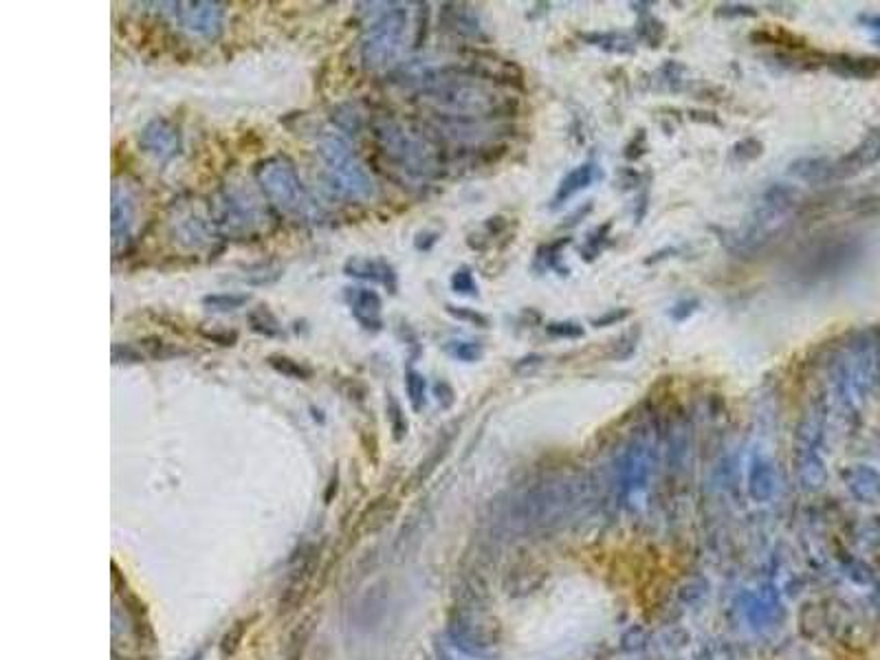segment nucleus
<instances>
[{
	"mask_svg": "<svg viewBox=\"0 0 880 660\" xmlns=\"http://www.w3.org/2000/svg\"><path fill=\"white\" fill-rule=\"evenodd\" d=\"M610 229H612V225L610 223L599 225L596 229H592V234L586 238V244H583V249H581V260L592 262V260H596L601 253H604L605 243L610 240Z\"/></svg>",
	"mask_w": 880,
	"mask_h": 660,
	"instance_id": "473e14b6",
	"label": "nucleus"
},
{
	"mask_svg": "<svg viewBox=\"0 0 880 660\" xmlns=\"http://www.w3.org/2000/svg\"><path fill=\"white\" fill-rule=\"evenodd\" d=\"M823 429H826V403L819 399L805 408L795 432L796 478L808 491H819L828 480L826 463L821 458Z\"/></svg>",
	"mask_w": 880,
	"mask_h": 660,
	"instance_id": "6e6552de",
	"label": "nucleus"
},
{
	"mask_svg": "<svg viewBox=\"0 0 880 660\" xmlns=\"http://www.w3.org/2000/svg\"><path fill=\"white\" fill-rule=\"evenodd\" d=\"M317 152L324 161V177L332 194L346 201H370L377 194V183L370 177L350 143L335 132H324L317 141Z\"/></svg>",
	"mask_w": 880,
	"mask_h": 660,
	"instance_id": "20e7f679",
	"label": "nucleus"
},
{
	"mask_svg": "<svg viewBox=\"0 0 880 660\" xmlns=\"http://www.w3.org/2000/svg\"><path fill=\"white\" fill-rule=\"evenodd\" d=\"M876 163H880V128L869 132L854 150L847 152L836 163H832V179L854 177V174L863 172L865 168Z\"/></svg>",
	"mask_w": 880,
	"mask_h": 660,
	"instance_id": "ddd939ff",
	"label": "nucleus"
},
{
	"mask_svg": "<svg viewBox=\"0 0 880 660\" xmlns=\"http://www.w3.org/2000/svg\"><path fill=\"white\" fill-rule=\"evenodd\" d=\"M282 274H284V271H282V266L260 265V266H253V269L247 271V275H244V282L253 284V286H267V284L277 282V280L282 278Z\"/></svg>",
	"mask_w": 880,
	"mask_h": 660,
	"instance_id": "e433bc0d",
	"label": "nucleus"
},
{
	"mask_svg": "<svg viewBox=\"0 0 880 660\" xmlns=\"http://www.w3.org/2000/svg\"><path fill=\"white\" fill-rule=\"evenodd\" d=\"M346 302H348L352 317L364 326L365 330L383 329V299L372 289H346Z\"/></svg>",
	"mask_w": 880,
	"mask_h": 660,
	"instance_id": "4468645a",
	"label": "nucleus"
},
{
	"mask_svg": "<svg viewBox=\"0 0 880 660\" xmlns=\"http://www.w3.org/2000/svg\"><path fill=\"white\" fill-rule=\"evenodd\" d=\"M698 306H700V302H698L696 298H684V299H680V302H676L674 306H671L669 317L674 322H684V320H689V317H692L693 313L698 311Z\"/></svg>",
	"mask_w": 880,
	"mask_h": 660,
	"instance_id": "a18cd8bd",
	"label": "nucleus"
},
{
	"mask_svg": "<svg viewBox=\"0 0 880 660\" xmlns=\"http://www.w3.org/2000/svg\"><path fill=\"white\" fill-rule=\"evenodd\" d=\"M388 418H390L392 423L395 438L396 441H401V438L407 433V421H405V414H403L401 403L395 399V394H388Z\"/></svg>",
	"mask_w": 880,
	"mask_h": 660,
	"instance_id": "37998d69",
	"label": "nucleus"
},
{
	"mask_svg": "<svg viewBox=\"0 0 880 660\" xmlns=\"http://www.w3.org/2000/svg\"><path fill=\"white\" fill-rule=\"evenodd\" d=\"M374 139L381 147L383 156L407 177L429 181L443 172L444 163L440 143L429 132L420 131L419 126L383 117L374 122Z\"/></svg>",
	"mask_w": 880,
	"mask_h": 660,
	"instance_id": "7ed1b4c3",
	"label": "nucleus"
},
{
	"mask_svg": "<svg viewBox=\"0 0 880 660\" xmlns=\"http://www.w3.org/2000/svg\"><path fill=\"white\" fill-rule=\"evenodd\" d=\"M579 38L590 47L605 51V53L629 55L636 49L634 40L629 36L619 34V31H592V34H579Z\"/></svg>",
	"mask_w": 880,
	"mask_h": 660,
	"instance_id": "5701e85b",
	"label": "nucleus"
},
{
	"mask_svg": "<svg viewBox=\"0 0 880 660\" xmlns=\"http://www.w3.org/2000/svg\"><path fill=\"white\" fill-rule=\"evenodd\" d=\"M571 244V238H559L553 240V243H546L537 249L535 253V269L537 271H559V274H566V269L562 266V253L564 249Z\"/></svg>",
	"mask_w": 880,
	"mask_h": 660,
	"instance_id": "a878e982",
	"label": "nucleus"
},
{
	"mask_svg": "<svg viewBox=\"0 0 880 660\" xmlns=\"http://www.w3.org/2000/svg\"><path fill=\"white\" fill-rule=\"evenodd\" d=\"M440 27L443 31H449L453 36H460V38H484L483 34V25H480V18L469 4H458V3H447L443 4V12H440Z\"/></svg>",
	"mask_w": 880,
	"mask_h": 660,
	"instance_id": "2eb2a0df",
	"label": "nucleus"
},
{
	"mask_svg": "<svg viewBox=\"0 0 880 660\" xmlns=\"http://www.w3.org/2000/svg\"><path fill=\"white\" fill-rule=\"evenodd\" d=\"M799 203V189L790 183H775L764 192L762 201L740 227L724 229L720 234V243L738 258L755 256L784 229Z\"/></svg>",
	"mask_w": 880,
	"mask_h": 660,
	"instance_id": "f03ea898",
	"label": "nucleus"
},
{
	"mask_svg": "<svg viewBox=\"0 0 880 660\" xmlns=\"http://www.w3.org/2000/svg\"><path fill=\"white\" fill-rule=\"evenodd\" d=\"M405 392L407 399H410V405L414 412H423L425 403H428V381L420 375L419 370L410 368L405 372Z\"/></svg>",
	"mask_w": 880,
	"mask_h": 660,
	"instance_id": "7c9ffc66",
	"label": "nucleus"
},
{
	"mask_svg": "<svg viewBox=\"0 0 880 660\" xmlns=\"http://www.w3.org/2000/svg\"><path fill=\"white\" fill-rule=\"evenodd\" d=\"M344 274L348 278L356 280H372V282H381L383 286H388L392 295L396 293L398 289V278L396 271L390 262L386 260H370V258H350L344 265Z\"/></svg>",
	"mask_w": 880,
	"mask_h": 660,
	"instance_id": "6ab92c4d",
	"label": "nucleus"
},
{
	"mask_svg": "<svg viewBox=\"0 0 880 660\" xmlns=\"http://www.w3.org/2000/svg\"><path fill=\"white\" fill-rule=\"evenodd\" d=\"M410 12L403 3H381L361 36V60L365 68H383L396 60L405 40Z\"/></svg>",
	"mask_w": 880,
	"mask_h": 660,
	"instance_id": "0eeeda50",
	"label": "nucleus"
},
{
	"mask_svg": "<svg viewBox=\"0 0 880 660\" xmlns=\"http://www.w3.org/2000/svg\"><path fill=\"white\" fill-rule=\"evenodd\" d=\"M847 487L863 500H874L880 491L878 475L869 469H852L847 473Z\"/></svg>",
	"mask_w": 880,
	"mask_h": 660,
	"instance_id": "c85d7f7f",
	"label": "nucleus"
},
{
	"mask_svg": "<svg viewBox=\"0 0 880 660\" xmlns=\"http://www.w3.org/2000/svg\"><path fill=\"white\" fill-rule=\"evenodd\" d=\"M452 438H453V432H449L447 436H443V441H438V445L434 447V451L429 454V458L425 460V463H420V469H419V473H416V480H425L429 473L434 472V467H436L440 460H443V456L449 451Z\"/></svg>",
	"mask_w": 880,
	"mask_h": 660,
	"instance_id": "ea45409f",
	"label": "nucleus"
},
{
	"mask_svg": "<svg viewBox=\"0 0 880 660\" xmlns=\"http://www.w3.org/2000/svg\"><path fill=\"white\" fill-rule=\"evenodd\" d=\"M113 247L115 251L119 244L131 238L134 225V198L126 186L113 187Z\"/></svg>",
	"mask_w": 880,
	"mask_h": 660,
	"instance_id": "412c9836",
	"label": "nucleus"
},
{
	"mask_svg": "<svg viewBox=\"0 0 880 660\" xmlns=\"http://www.w3.org/2000/svg\"><path fill=\"white\" fill-rule=\"evenodd\" d=\"M790 172L805 183H823L832 179V161L799 159L790 165Z\"/></svg>",
	"mask_w": 880,
	"mask_h": 660,
	"instance_id": "393cba45",
	"label": "nucleus"
},
{
	"mask_svg": "<svg viewBox=\"0 0 880 660\" xmlns=\"http://www.w3.org/2000/svg\"><path fill=\"white\" fill-rule=\"evenodd\" d=\"M256 181L280 214L295 220L319 219V207L304 187L295 165L284 156H268L260 161L256 168Z\"/></svg>",
	"mask_w": 880,
	"mask_h": 660,
	"instance_id": "39448f33",
	"label": "nucleus"
},
{
	"mask_svg": "<svg viewBox=\"0 0 880 660\" xmlns=\"http://www.w3.org/2000/svg\"><path fill=\"white\" fill-rule=\"evenodd\" d=\"M780 597L772 588H759L744 599V616L753 627H771L780 616Z\"/></svg>",
	"mask_w": 880,
	"mask_h": 660,
	"instance_id": "a211bd4d",
	"label": "nucleus"
},
{
	"mask_svg": "<svg viewBox=\"0 0 880 660\" xmlns=\"http://www.w3.org/2000/svg\"><path fill=\"white\" fill-rule=\"evenodd\" d=\"M436 240H438V234L425 232V234H419V236H416L414 244H416V249H419V251H429V249L436 244Z\"/></svg>",
	"mask_w": 880,
	"mask_h": 660,
	"instance_id": "864d4df0",
	"label": "nucleus"
},
{
	"mask_svg": "<svg viewBox=\"0 0 880 660\" xmlns=\"http://www.w3.org/2000/svg\"><path fill=\"white\" fill-rule=\"evenodd\" d=\"M777 491L775 463L766 454H755L748 465V493L755 502H768Z\"/></svg>",
	"mask_w": 880,
	"mask_h": 660,
	"instance_id": "aec40b11",
	"label": "nucleus"
},
{
	"mask_svg": "<svg viewBox=\"0 0 880 660\" xmlns=\"http://www.w3.org/2000/svg\"><path fill=\"white\" fill-rule=\"evenodd\" d=\"M176 18L188 34L198 38H219L225 22V4L216 0H194V3H176Z\"/></svg>",
	"mask_w": 880,
	"mask_h": 660,
	"instance_id": "9b49d317",
	"label": "nucleus"
},
{
	"mask_svg": "<svg viewBox=\"0 0 880 660\" xmlns=\"http://www.w3.org/2000/svg\"><path fill=\"white\" fill-rule=\"evenodd\" d=\"M656 449L647 429L634 433L616 458V491L619 500L636 506L647 493L654 473Z\"/></svg>",
	"mask_w": 880,
	"mask_h": 660,
	"instance_id": "1a4fd4ad",
	"label": "nucleus"
},
{
	"mask_svg": "<svg viewBox=\"0 0 880 660\" xmlns=\"http://www.w3.org/2000/svg\"><path fill=\"white\" fill-rule=\"evenodd\" d=\"M762 155H764V143L753 139V137L738 141L733 147H731V159H733L735 163H750V161L759 159Z\"/></svg>",
	"mask_w": 880,
	"mask_h": 660,
	"instance_id": "f704fd0d",
	"label": "nucleus"
},
{
	"mask_svg": "<svg viewBox=\"0 0 880 660\" xmlns=\"http://www.w3.org/2000/svg\"><path fill=\"white\" fill-rule=\"evenodd\" d=\"M828 68L847 80H872L880 76V58L876 55L835 53L826 58Z\"/></svg>",
	"mask_w": 880,
	"mask_h": 660,
	"instance_id": "f3484780",
	"label": "nucleus"
},
{
	"mask_svg": "<svg viewBox=\"0 0 880 660\" xmlns=\"http://www.w3.org/2000/svg\"><path fill=\"white\" fill-rule=\"evenodd\" d=\"M434 394H436L438 403L443 405V408H452L456 392H453V387L449 386L447 381H438L436 386H434Z\"/></svg>",
	"mask_w": 880,
	"mask_h": 660,
	"instance_id": "8fccbe9b",
	"label": "nucleus"
},
{
	"mask_svg": "<svg viewBox=\"0 0 880 660\" xmlns=\"http://www.w3.org/2000/svg\"><path fill=\"white\" fill-rule=\"evenodd\" d=\"M205 337L220 346H234L236 341H238V335H236V332H205Z\"/></svg>",
	"mask_w": 880,
	"mask_h": 660,
	"instance_id": "603ef678",
	"label": "nucleus"
},
{
	"mask_svg": "<svg viewBox=\"0 0 880 660\" xmlns=\"http://www.w3.org/2000/svg\"><path fill=\"white\" fill-rule=\"evenodd\" d=\"M444 311H447L449 315L453 317V320H458V322H465V324L476 326V329H489V326H491V320H489V317H486L484 313L476 311V308L453 306V304H447V306H444Z\"/></svg>",
	"mask_w": 880,
	"mask_h": 660,
	"instance_id": "c9c22d12",
	"label": "nucleus"
},
{
	"mask_svg": "<svg viewBox=\"0 0 880 660\" xmlns=\"http://www.w3.org/2000/svg\"><path fill=\"white\" fill-rule=\"evenodd\" d=\"M110 354H113V363H126V366H132V363H143L146 362V354L141 353V348H137L134 344H122V341H117V344H113V350H110Z\"/></svg>",
	"mask_w": 880,
	"mask_h": 660,
	"instance_id": "a19ab883",
	"label": "nucleus"
},
{
	"mask_svg": "<svg viewBox=\"0 0 880 660\" xmlns=\"http://www.w3.org/2000/svg\"><path fill=\"white\" fill-rule=\"evenodd\" d=\"M243 634H244V623H238V632H236V636L227 634L225 640H222V656H231V654L238 649L240 640H243Z\"/></svg>",
	"mask_w": 880,
	"mask_h": 660,
	"instance_id": "3c124183",
	"label": "nucleus"
},
{
	"mask_svg": "<svg viewBox=\"0 0 880 660\" xmlns=\"http://www.w3.org/2000/svg\"><path fill=\"white\" fill-rule=\"evenodd\" d=\"M249 295L247 293H212L203 298V306L216 313L238 311V308L247 306Z\"/></svg>",
	"mask_w": 880,
	"mask_h": 660,
	"instance_id": "2f4dec72",
	"label": "nucleus"
},
{
	"mask_svg": "<svg viewBox=\"0 0 880 660\" xmlns=\"http://www.w3.org/2000/svg\"><path fill=\"white\" fill-rule=\"evenodd\" d=\"M247 322H249V329L256 332V335L267 337V339H282V337H284V329H282L280 320H277L276 313H273L268 306H264V304L258 308H252V311L247 313Z\"/></svg>",
	"mask_w": 880,
	"mask_h": 660,
	"instance_id": "b1692460",
	"label": "nucleus"
},
{
	"mask_svg": "<svg viewBox=\"0 0 880 660\" xmlns=\"http://www.w3.org/2000/svg\"><path fill=\"white\" fill-rule=\"evenodd\" d=\"M860 244L852 236H823L804 244L792 258L790 274L796 282L817 284L845 271L859 258Z\"/></svg>",
	"mask_w": 880,
	"mask_h": 660,
	"instance_id": "423d86ee",
	"label": "nucleus"
},
{
	"mask_svg": "<svg viewBox=\"0 0 880 660\" xmlns=\"http://www.w3.org/2000/svg\"><path fill=\"white\" fill-rule=\"evenodd\" d=\"M636 36L643 44H647V47H652V49H659L660 44L667 40V29H665V25H662V22L659 20V18L652 16V13L643 12L641 20H638V25H636Z\"/></svg>",
	"mask_w": 880,
	"mask_h": 660,
	"instance_id": "c756f323",
	"label": "nucleus"
},
{
	"mask_svg": "<svg viewBox=\"0 0 880 660\" xmlns=\"http://www.w3.org/2000/svg\"><path fill=\"white\" fill-rule=\"evenodd\" d=\"M546 332L555 339H581L586 335V329H583L579 322L572 320H562V322H550L546 324Z\"/></svg>",
	"mask_w": 880,
	"mask_h": 660,
	"instance_id": "58836bf2",
	"label": "nucleus"
},
{
	"mask_svg": "<svg viewBox=\"0 0 880 660\" xmlns=\"http://www.w3.org/2000/svg\"><path fill=\"white\" fill-rule=\"evenodd\" d=\"M596 179H599V165H596L595 161H583V163H579L577 168H572L557 186V192H555L553 201H550V210H559V207L566 205V203L572 201L579 192L595 186Z\"/></svg>",
	"mask_w": 880,
	"mask_h": 660,
	"instance_id": "dca6fc26",
	"label": "nucleus"
},
{
	"mask_svg": "<svg viewBox=\"0 0 880 660\" xmlns=\"http://www.w3.org/2000/svg\"><path fill=\"white\" fill-rule=\"evenodd\" d=\"M419 101L440 117L507 122L517 113L516 97L469 76L465 64L434 67L429 80L419 89Z\"/></svg>",
	"mask_w": 880,
	"mask_h": 660,
	"instance_id": "f257e3e1",
	"label": "nucleus"
},
{
	"mask_svg": "<svg viewBox=\"0 0 880 660\" xmlns=\"http://www.w3.org/2000/svg\"><path fill=\"white\" fill-rule=\"evenodd\" d=\"M716 13L722 18H755L757 9L750 7V4H722Z\"/></svg>",
	"mask_w": 880,
	"mask_h": 660,
	"instance_id": "de8ad7c7",
	"label": "nucleus"
},
{
	"mask_svg": "<svg viewBox=\"0 0 880 660\" xmlns=\"http://www.w3.org/2000/svg\"><path fill=\"white\" fill-rule=\"evenodd\" d=\"M629 315H632V311H629V308H610V311L604 313L601 317H595V320H592V326H595V329L614 326V324H620L623 320H628Z\"/></svg>",
	"mask_w": 880,
	"mask_h": 660,
	"instance_id": "49530a36",
	"label": "nucleus"
},
{
	"mask_svg": "<svg viewBox=\"0 0 880 660\" xmlns=\"http://www.w3.org/2000/svg\"><path fill=\"white\" fill-rule=\"evenodd\" d=\"M332 119H335L341 131L350 132V135H355L361 128V115L352 106H340L337 110H332Z\"/></svg>",
	"mask_w": 880,
	"mask_h": 660,
	"instance_id": "79ce46f5",
	"label": "nucleus"
},
{
	"mask_svg": "<svg viewBox=\"0 0 880 660\" xmlns=\"http://www.w3.org/2000/svg\"><path fill=\"white\" fill-rule=\"evenodd\" d=\"M180 146H183V139H180L179 126L165 117L148 122L139 135V147L159 163L172 161L180 152Z\"/></svg>",
	"mask_w": 880,
	"mask_h": 660,
	"instance_id": "f8f14e48",
	"label": "nucleus"
},
{
	"mask_svg": "<svg viewBox=\"0 0 880 660\" xmlns=\"http://www.w3.org/2000/svg\"><path fill=\"white\" fill-rule=\"evenodd\" d=\"M683 73H684L683 64L667 62L665 67H660V71H659L660 80L659 82H660V84H665L669 91H678L680 89V82H683Z\"/></svg>",
	"mask_w": 880,
	"mask_h": 660,
	"instance_id": "c03bdc74",
	"label": "nucleus"
},
{
	"mask_svg": "<svg viewBox=\"0 0 880 660\" xmlns=\"http://www.w3.org/2000/svg\"><path fill=\"white\" fill-rule=\"evenodd\" d=\"M443 350L447 357L456 359V362L462 363H476L480 362L484 354L483 344L474 339H449L443 344Z\"/></svg>",
	"mask_w": 880,
	"mask_h": 660,
	"instance_id": "cd10ccee",
	"label": "nucleus"
},
{
	"mask_svg": "<svg viewBox=\"0 0 880 660\" xmlns=\"http://www.w3.org/2000/svg\"><path fill=\"white\" fill-rule=\"evenodd\" d=\"M449 286H452L453 293L465 295V298H478V282H476V275L471 271V266H458L452 274V280H449Z\"/></svg>",
	"mask_w": 880,
	"mask_h": 660,
	"instance_id": "72a5a7b5",
	"label": "nucleus"
},
{
	"mask_svg": "<svg viewBox=\"0 0 880 660\" xmlns=\"http://www.w3.org/2000/svg\"><path fill=\"white\" fill-rule=\"evenodd\" d=\"M859 22L874 36V43L880 47V13H860Z\"/></svg>",
	"mask_w": 880,
	"mask_h": 660,
	"instance_id": "09e8293b",
	"label": "nucleus"
},
{
	"mask_svg": "<svg viewBox=\"0 0 880 660\" xmlns=\"http://www.w3.org/2000/svg\"><path fill=\"white\" fill-rule=\"evenodd\" d=\"M172 234L176 236L174 240H179L183 247H189V249L205 247V244L210 243V232H207V225L194 214L179 216V220H174V225H172Z\"/></svg>",
	"mask_w": 880,
	"mask_h": 660,
	"instance_id": "4be33fe9",
	"label": "nucleus"
},
{
	"mask_svg": "<svg viewBox=\"0 0 880 660\" xmlns=\"http://www.w3.org/2000/svg\"><path fill=\"white\" fill-rule=\"evenodd\" d=\"M212 220L220 232L229 234V236H244L252 234L253 229L260 225L262 211L256 198L252 196L247 187L240 183H229L222 186L214 194L210 205Z\"/></svg>",
	"mask_w": 880,
	"mask_h": 660,
	"instance_id": "9d476101",
	"label": "nucleus"
},
{
	"mask_svg": "<svg viewBox=\"0 0 880 660\" xmlns=\"http://www.w3.org/2000/svg\"><path fill=\"white\" fill-rule=\"evenodd\" d=\"M267 363L277 375L286 378H295V381H308V378H313V368L298 362V359L286 357V354H268Z\"/></svg>",
	"mask_w": 880,
	"mask_h": 660,
	"instance_id": "bb28decb",
	"label": "nucleus"
},
{
	"mask_svg": "<svg viewBox=\"0 0 880 660\" xmlns=\"http://www.w3.org/2000/svg\"><path fill=\"white\" fill-rule=\"evenodd\" d=\"M638 337H641V330L638 329L628 330L623 337H619L616 344L612 346V350H610V359H614V362H625V359L632 357V354L636 353Z\"/></svg>",
	"mask_w": 880,
	"mask_h": 660,
	"instance_id": "4c0bfd02",
	"label": "nucleus"
}]
</instances>
